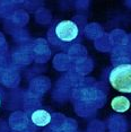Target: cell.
Here are the masks:
<instances>
[{
  "label": "cell",
  "instance_id": "3957f363",
  "mask_svg": "<svg viewBox=\"0 0 131 132\" xmlns=\"http://www.w3.org/2000/svg\"><path fill=\"white\" fill-rule=\"evenodd\" d=\"M32 122L37 127H45L51 122V114L45 110H36L31 115Z\"/></svg>",
  "mask_w": 131,
  "mask_h": 132
},
{
  "label": "cell",
  "instance_id": "7a4b0ae2",
  "mask_svg": "<svg viewBox=\"0 0 131 132\" xmlns=\"http://www.w3.org/2000/svg\"><path fill=\"white\" fill-rule=\"evenodd\" d=\"M53 33L59 41L68 43V42L75 41L78 37L79 29L77 24L73 23L72 20H61L54 25Z\"/></svg>",
  "mask_w": 131,
  "mask_h": 132
},
{
  "label": "cell",
  "instance_id": "5b68a950",
  "mask_svg": "<svg viewBox=\"0 0 131 132\" xmlns=\"http://www.w3.org/2000/svg\"><path fill=\"white\" fill-rule=\"evenodd\" d=\"M0 105H1V100H0Z\"/></svg>",
  "mask_w": 131,
  "mask_h": 132
},
{
  "label": "cell",
  "instance_id": "6da1fadb",
  "mask_svg": "<svg viewBox=\"0 0 131 132\" xmlns=\"http://www.w3.org/2000/svg\"><path fill=\"white\" fill-rule=\"evenodd\" d=\"M110 84L122 93H131V64L126 63L115 67L109 75Z\"/></svg>",
  "mask_w": 131,
  "mask_h": 132
},
{
  "label": "cell",
  "instance_id": "277c9868",
  "mask_svg": "<svg viewBox=\"0 0 131 132\" xmlns=\"http://www.w3.org/2000/svg\"><path fill=\"white\" fill-rule=\"evenodd\" d=\"M111 106L117 112H126L130 107V101L124 96H117L112 100Z\"/></svg>",
  "mask_w": 131,
  "mask_h": 132
}]
</instances>
